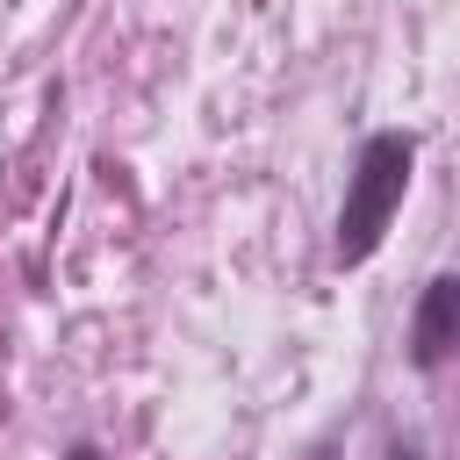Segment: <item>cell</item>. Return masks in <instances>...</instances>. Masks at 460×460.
<instances>
[{
    "instance_id": "1",
    "label": "cell",
    "mask_w": 460,
    "mask_h": 460,
    "mask_svg": "<svg viewBox=\"0 0 460 460\" xmlns=\"http://www.w3.org/2000/svg\"><path fill=\"white\" fill-rule=\"evenodd\" d=\"M410 172H417V137L410 129H374L345 172V201H338V230H331V266L352 273L381 252L402 194H410Z\"/></svg>"
},
{
    "instance_id": "2",
    "label": "cell",
    "mask_w": 460,
    "mask_h": 460,
    "mask_svg": "<svg viewBox=\"0 0 460 460\" xmlns=\"http://www.w3.org/2000/svg\"><path fill=\"white\" fill-rule=\"evenodd\" d=\"M460 352V273H431L410 316V367H446Z\"/></svg>"
},
{
    "instance_id": "3",
    "label": "cell",
    "mask_w": 460,
    "mask_h": 460,
    "mask_svg": "<svg viewBox=\"0 0 460 460\" xmlns=\"http://www.w3.org/2000/svg\"><path fill=\"white\" fill-rule=\"evenodd\" d=\"M381 460H424V446H417V438H388V453H381Z\"/></svg>"
},
{
    "instance_id": "4",
    "label": "cell",
    "mask_w": 460,
    "mask_h": 460,
    "mask_svg": "<svg viewBox=\"0 0 460 460\" xmlns=\"http://www.w3.org/2000/svg\"><path fill=\"white\" fill-rule=\"evenodd\" d=\"M58 460H108V453H101V446H93V438H79V446H65V453H58Z\"/></svg>"
},
{
    "instance_id": "5",
    "label": "cell",
    "mask_w": 460,
    "mask_h": 460,
    "mask_svg": "<svg viewBox=\"0 0 460 460\" xmlns=\"http://www.w3.org/2000/svg\"><path fill=\"white\" fill-rule=\"evenodd\" d=\"M309 460H338V438H323V446H316V453H309Z\"/></svg>"
}]
</instances>
